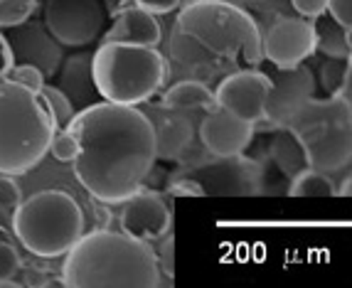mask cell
Returning <instances> with one entry per match:
<instances>
[{
	"label": "cell",
	"mask_w": 352,
	"mask_h": 288,
	"mask_svg": "<svg viewBox=\"0 0 352 288\" xmlns=\"http://www.w3.org/2000/svg\"><path fill=\"white\" fill-rule=\"evenodd\" d=\"M271 79L269 96L264 104V118L276 129H286L291 118L316 96V74L311 67L296 65L278 69Z\"/></svg>",
	"instance_id": "12"
},
{
	"label": "cell",
	"mask_w": 352,
	"mask_h": 288,
	"mask_svg": "<svg viewBox=\"0 0 352 288\" xmlns=\"http://www.w3.org/2000/svg\"><path fill=\"white\" fill-rule=\"evenodd\" d=\"M163 106L175 109V111H188V109H210L214 106L212 89L195 79H177L163 94Z\"/></svg>",
	"instance_id": "19"
},
{
	"label": "cell",
	"mask_w": 352,
	"mask_h": 288,
	"mask_svg": "<svg viewBox=\"0 0 352 288\" xmlns=\"http://www.w3.org/2000/svg\"><path fill=\"white\" fill-rule=\"evenodd\" d=\"M67 131L79 141L74 175L94 200L118 205L143 190L158 155L151 118L138 106L101 99L79 109Z\"/></svg>",
	"instance_id": "1"
},
{
	"label": "cell",
	"mask_w": 352,
	"mask_h": 288,
	"mask_svg": "<svg viewBox=\"0 0 352 288\" xmlns=\"http://www.w3.org/2000/svg\"><path fill=\"white\" fill-rule=\"evenodd\" d=\"M170 69L180 79L217 87L264 62L261 30L244 8L227 0H192L177 12L168 40Z\"/></svg>",
	"instance_id": "2"
},
{
	"label": "cell",
	"mask_w": 352,
	"mask_h": 288,
	"mask_svg": "<svg viewBox=\"0 0 352 288\" xmlns=\"http://www.w3.org/2000/svg\"><path fill=\"white\" fill-rule=\"evenodd\" d=\"M111 12L106 0H47L45 27L65 47H87L104 35Z\"/></svg>",
	"instance_id": "8"
},
{
	"label": "cell",
	"mask_w": 352,
	"mask_h": 288,
	"mask_svg": "<svg viewBox=\"0 0 352 288\" xmlns=\"http://www.w3.org/2000/svg\"><path fill=\"white\" fill-rule=\"evenodd\" d=\"M168 192H170L173 197H202L205 190H202V185L197 183L195 177L177 175V177H173L170 185H168Z\"/></svg>",
	"instance_id": "28"
},
{
	"label": "cell",
	"mask_w": 352,
	"mask_h": 288,
	"mask_svg": "<svg viewBox=\"0 0 352 288\" xmlns=\"http://www.w3.org/2000/svg\"><path fill=\"white\" fill-rule=\"evenodd\" d=\"M188 175L202 185L205 195H256L261 168L254 160L244 158V153L217 158L205 153L202 160L188 165Z\"/></svg>",
	"instance_id": "9"
},
{
	"label": "cell",
	"mask_w": 352,
	"mask_h": 288,
	"mask_svg": "<svg viewBox=\"0 0 352 288\" xmlns=\"http://www.w3.org/2000/svg\"><path fill=\"white\" fill-rule=\"evenodd\" d=\"M254 138V124L236 118L234 113L224 111L222 106H210V113L200 124V143L207 153L217 158L239 155L249 148Z\"/></svg>",
	"instance_id": "14"
},
{
	"label": "cell",
	"mask_w": 352,
	"mask_h": 288,
	"mask_svg": "<svg viewBox=\"0 0 352 288\" xmlns=\"http://www.w3.org/2000/svg\"><path fill=\"white\" fill-rule=\"evenodd\" d=\"M135 8H141V10L151 12V15H165V12H173L177 10L182 0H133Z\"/></svg>",
	"instance_id": "32"
},
{
	"label": "cell",
	"mask_w": 352,
	"mask_h": 288,
	"mask_svg": "<svg viewBox=\"0 0 352 288\" xmlns=\"http://www.w3.org/2000/svg\"><path fill=\"white\" fill-rule=\"evenodd\" d=\"M94 212H96V230H106V224H109V219H111V214H109V210L104 207V202H94Z\"/></svg>",
	"instance_id": "34"
},
{
	"label": "cell",
	"mask_w": 352,
	"mask_h": 288,
	"mask_svg": "<svg viewBox=\"0 0 352 288\" xmlns=\"http://www.w3.org/2000/svg\"><path fill=\"white\" fill-rule=\"evenodd\" d=\"M0 35L8 42L12 65H32L45 74V79H52L59 71V65L65 59L62 45L50 35L45 23L37 20H23L20 25L0 27Z\"/></svg>",
	"instance_id": "10"
},
{
	"label": "cell",
	"mask_w": 352,
	"mask_h": 288,
	"mask_svg": "<svg viewBox=\"0 0 352 288\" xmlns=\"http://www.w3.org/2000/svg\"><path fill=\"white\" fill-rule=\"evenodd\" d=\"M42 96H45V101H47L50 111H52V118H54V129L62 131L69 126V121L74 118L76 109L72 106V101L67 99V94L62 91V89H57L54 84H45L40 91Z\"/></svg>",
	"instance_id": "22"
},
{
	"label": "cell",
	"mask_w": 352,
	"mask_h": 288,
	"mask_svg": "<svg viewBox=\"0 0 352 288\" xmlns=\"http://www.w3.org/2000/svg\"><path fill=\"white\" fill-rule=\"evenodd\" d=\"M54 118L42 94L0 82V175H25L50 153Z\"/></svg>",
	"instance_id": "4"
},
{
	"label": "cell",
	"mask_w": 352,
	"mask_h": 288,
	"mask_svg": "<svg viewBox=\"0 0 352 288\" xmlns=\"http://www.w3.org/2000/svg\"><path fill=\"white\" fill-rule=\"evenodd\" d=\"M23 3H30V5H35V0H23Z\"/></svg>",
	"instance_id": "37"
},
{
	"label": "cell",
	"mask_w": 352,
	"mask_h": 288,
	"mask_svg": "<svg viewBox=\"0 0 352 288\" xmlns=\"http://www.w3.org/2000/svg\"><path fill=\"white\" fill-rule=\"evenodd\" d=\"M12 232L40 259L65 256L84 234L82 207L65 190H42L12 210Z\"/></svg>",
	"instance_id": "6"
},
{
	"label": "cell",
	"mask_w": 352,
	"mask_h": 288,
	"mask_svg": "<svg viewBox=\"0 0 352 288\" xmlns=\"http://www.w3.org/2000/svg\"><path fill=\"white\" fill-rule=\"evenodd\" d=\"M54 77H59L54 87L65 91L76 111L101 99L94 87V77H91V54H74L69 59H62Z\"/></svg>",
	"instance_id": "18"
},
{
	"label": "cell",
	"mask_w": 352,
	"mask_h": 288,
	"mask_svg": "<svg viewBox=\"0 0 352 288\" xmlns=\"http://www.w3.org/2000/svg\"><path fill=\"white\" fill-rule=\"evenodd\" d=\"M294 10L305 20H318L323 18L328 10V0H291Z\"/></svg>",
	"instance_id": "30"
},
{
	"label": "cell",
	"mask_w": 352,
	"mask_h": 288,
	"mask_svg": "<svg viewBox=\"0 0 352 288\" xmlns=\"http://www.w3.org/2000/svg\"><path fill=\"white\" fill-rule=\"evenodd\" d=\"M35 5L23 3V0H0V27H10V25H20L32 15Z\"/></svg>",
	"instance_id": "26"
},
{
	"label": "cell",
	"mask_w": 352,
	"mask_h": 288,
	"mask_svg": "<svg viewBox=\"0 0 352 288\" xmlns=\"http://www.w3.org/2000/svg\"><path fill=\"white\" fill-rule=\"evenodd\" d=\"M50 153L59 160V163H72L79 153V141L69 133L67 129L54 131L52 141H50Z\"/></svg>",
	"instance_id": "25"
},
{
	"label": "cell",
	"mask_w": 352,
	"mask_h": 288,
	"mask_svg": "<svg viewBox=\"0 0 352 288\" xmlns=\"http://www.w3.org/2000/svg\"><path fill=\"white\" fill-rule=\"evenodd\" d=\"M20 205V188L12 175H0V210H15Z\"/></svg>",
	"instance_id": "29"
},
{
	"label": "cell",
	"mask_w": 352,
	"mask_h": 288,
	"mask_svg": "<svg viewBox=\"0 0 352 288\" xmlns=\"http://www.w3.org/2000/svg\"><path fill=\"white\" fill-rule=\"evenodd\" d=\"M288 195H294V197H330V195H335V183L328 177V173L305 168L291 180Z\"/></svg>",
	"instance_id": "20"
},
{
	"label": "cell",
	"mask_w": 352,
	"mask_h": 288,
	"mask_svg": "<svg viewBox=\"0 0 352 288\" xmlns=\"http://www.w3.org/2000/svg\"><path fill=\"white\" fill-rule=\"evenodd\" d=\"M318 32V49H323L328 57H350V30L335 23H325L316 27Z\"/></svg>",
	"instance_id": "21"
},
{
	"label": "cell",
	"mask_w": 352,
	"mask_h": 288,
	"mask_svg": "<svg viewBox=\"0 0 352 288\" xmlns=\"http://www.w3.org/2000/svg\"><path fill=\"white\" fill-rule=\"evenodd\" d=\"M3 79H6V82L18 84V87L30 89V91H35V94H40L42 87L47 84L45 74L32 65H10V69L6 71V77Z\"/></svg>",
	"instance_id": "24"
},
{
	"label": "cell",
	"mask_w": 352,
	"mask_h": 288,
	"mask_svg": "<svg viewBox=\"0 0 352 288\" xmlns=\"http://www.w3.org/2000/svg\"><path fill=\"white\" fill-rule=\"evenodd\" d=\"M347 74H350V57H330L320 67V87L325 89V94H338Z\"/></svg>",
	"instance_id": "23"
},
{
	"label": "cell",
	"mask_w": 352,
	"mask_h": 288,
	"mask_svg": "<svg viewBox=\"0 0 352 288\" xmlns=\"http://www.w3.org/2000/svg\"><path fill=\"white\" fill-rule=\"evenodd\" d=\"M62 283L69 288H155L163 283L158 254L126 232H84L65 254Z\"/></svg>",
	"instance_id": "3"
},
{
	"label": "cell",
	"mask_w": 352,
	"mask_h": 288,
	"mask_svg": "<svg viewBox=\"0 0 352 288\" xmlns=\"http://www.w3.org/2000/svg\"><path fill=\"white\" fill-rule=\"evenodd\" d=\"M23 261H20L18 249L8 244L6 239H0V283H8L15 274L20 271Z\"/></svg>",
	"instance_id": "27"
},
{
	"label": "cell",
	"mask_w": 352,
	"mask_h": 288,
	"mask_svg": "<svg viewBox=\"0 0 352 288\" xmlns=\"http://www.w3.org/2000/svg\"><path fill=\"white\" fill-rule=\"evenodd\" d=\"M101 37L104 42H129V45H143V47H158L163 32H160V23L155 15L133 5L116 12L111 27Z\"/></svg>",
	"instance_id": "17"
},
{
	"label": "cell",
	"mask_w": 352,
	"mask_h": 288,
	"mask_svg": "<svg viewBox=\"0 0 352 288\" xmlns=\"http://www.w3.org/2000/svg\"><path fill=\"white\" fill-rule=\"evenodd\" d=\"M91 77L104 101L138 106L151 101L163 89L168 65L155 47L104 42L91 54Z\"/></svg>",
	"instance_id": "5"
},
{
	"label": "cell",
	"mask_w": 352,
	"mask_h": 288,
	"mask_svg": "<svg viewBox=\"0 0 352 288\" xmlns=\"http://www.w3.org/2000/svg\"><path fill=\"white\" fill-rule=\"evenodd\" d=\"M151 118V116H148ZM153 133H155V155L160 160H180L182 153L192 146L195 129L188 118L175 109L163 106L160 111H153Z\"/></svg>",
	"instance_id": "16"
},
{
	"label": "cell",
	"mask_w": 352,
	"mask_h": 288,
	"mask_svg": "<svg viewBox=\"0 0 352 288\" xmlns=\"http://www.w3.org/2000/svg\"><path fill=\"white\" fill-rule=\"evenodd\" d=\"M325 12H330V18L340 25V27L350 30V25H352V0H328V10Z\"/></svg>",
	"instance_id": "31"
},
{
	"label": "cell",
	"mask_w": 352,
	"mask_h": 288,
	"mask_svg": "<svg viewBox=\"0 0 352 288\" xmlns=\"http://www.w3.org/2000/svg\"><path fill=\"white\" fill-rule=\"evenodd\" d=\"M271 79L269 74L258 69H241L224 77L217 87L212 89L214 104L224 111L234 113L247 124H258L264 118V104L269 96Z\"/></svg>",
	"instance_id": "13"
},
{
	"label": "cell",
	"mask_w": 352,
	"mask_h": 288,
	"mask_svg": "<svg viewBox=\"0 0 352 288\" xmlns=\"http://www.w3.org/2000/svg\"><path fill=\"white\" fill-rule=\"evenodd\" d=\"M168 230H170V210L158 192L138 190L133 197L126 200L121 212V232L135 239L153 241L168 234Z\"/></svg>",
	"instance_id": "15"
},
{
	"label": "cell",
	"mask_w": 352,
	"mask_h": 288,
	"mask_svg": "<svg viewBox=\"0 0 352 288\" xmlns=\"http://www.w3.org/2000/svg\"><path fill=\"white\" fill-rule=\"evenodd\" d=\"M261 52L276 69L303 65L305 59L318 52L316 25L305 18H278L261 35Z\"/></svg>",
	"instance_id": "11"
},
{
	"label": "cell",
	"mask_w": 352,
	"mask_h": 288,
	"mask_svg": "<svg viewBox=\"0 0 352 288\" xmlns=\"http://www.w3.org/2000/svg\"><path fill=\"white\" fill-rule=\"evenodd\" d=\"M25 274H28L30 278H25L23 283H42V271H37V269H32V266H28V269H25Z\"/></svg>",
	"instance_id": "35"
},
{
	"label": "cell",
	"mask_w": 352,
	"mask_h": 288,
	"mask_svg": "<svg viewBox=\"0 0 352 288\" xmlns=\"http://www.w3.org/2000/svg\"><path fill=\"white\" fill-rule=\"evenodd\" d=\"M0 232H3V230H0ZM0 239H3V234H0Z\"/></svg>",
	"instance_id": "38"
},
{
	"label": "cell",
	"mask_w": 352,
	"mask_h": 288,
	"mask_svg": "<svg viewBox=\"0 0 352 288\" xmlns=\"http://www.w3.org/2000/svg\"><path fill=\"white\" fill-rule=\"evenodd\" d=\"M335 195H342V197H347V195H350V175L342 180L340 188H335Z\"/></svg>",
	"instance_id": "36"
},
{
	"label": "cell",
	"mask_w": 352,
	"mask_h": 288,
	"mask_svg": "<svg viewBox=\"0 0 352 288\" xmlns=\"http://www.w3.org/2000/svg\"><path fill=\"white\" fill-rule=\"evenodd\" d=\"M10 65H12L10 49H8V42L3 40V35H0V82H3V77H6V71L10 69Z\"/></svg>",
	"instance_id": "33"
},
{
	"label": "cell",
	"mask_w": 352,
	"mask_h": 288,
	"mask_svg": "<svg viewBox=\"0 0 352 288\" xmlns=\"http://www.w3.org/2000/svg\"><path fill=\"white\" fill-rule=\"evenodd\" d=\"M305 165L320 173H338L350 163L352 155V111L350 101L340 94L325 99L313 96L286 126Z\"/></svg>",
	"instance_id": "7"
}]
</instances>
